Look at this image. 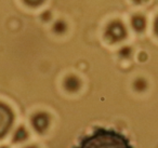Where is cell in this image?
Listing matches in <instances>:
<instances>
[{
	"instance_id": "1",
	"label": "cell",
	"mask_w": 158,
	"mask_h": 148,
	"mask_svg": "<svg viewBox=\"0 0 158 148\" xmlns=\"http://www.w3.org/2000/svg\"><path fill=\"white\" fill-rule=\"evenodd\" d=\"M75 148H133L130 141L114 129L97 128L94 132L87 135Z\"/></svg>"
},
{
	"instance_id": "7",
	"label": "cell",
	"mask_w": 158,
	"mask_h": 148,
	"mask_svg": "<svg viewBox=\"0 0 158 148\" xmlns=\"http://www.w3.org/2000/svg\"><path fill=\"white\" fill-rule=\"evenodd\" d=\"M42 1H44V0H24V2H26L27 5L31 6V7H36V6L40 5Z\"/></svg>"
},
{
	"instance_id": "2",
	"label": "cell",
	"mask_w": 158,
	"mask_h": 148,
	"mask_svg": "<svg viewBox=\"0 0 158 148\" xmlns=\"http://www.w3.org/2000/svg\"><path fill=\"white\" fill-rule=\"evenodd\" d=\"M106 38L110 40L112 42H118L123 40L127 35V31H126L125 25L120 21H115L112 22L106 28Z\"/></svg>"
},
{
	"instance_id": "8",
	"label": "cell",
	"mask_w": 158,
	"mask_h": 148,
	"mask_svg": "<svg viewBox=\"0 0 158 148\" xmlns=\"http://www.w3.org/2000/svg\"><path fill=\"white\" fill-rule=\"evenodd\" d=\"M154 31H155V35L158 37V16L156 18L155 23H154Z\"/></svg>"
},
{
	"instance_id": "9",
	"label": "cell",
	"mask_w": 158,
	"mask_h": 148,
	"mask_svg": "<svg viewBox=\"0 0 158 148\" xmlns=\"http://www.w3.org/2000/svg\"><path fill=\"white\" fill-rule=\"evenodd\" d=\"M134 3H136V5H141V3H143V2H145L146 0H132Z\"/></svg>"
},
{
	"instance_id": "5",
	"label": "cell",
	"mask_w": 158,
	"mask_h": 148,
	"mask_svg": "<svg viewBox=\"0 0 158 148\" xmlns=\"http://www.w3.org/2000/svg\"><path fill=\"white\" fill-rule=\"evenodd\" d=\"M133 87L138 92H143V91H145V90L147 89V82L144 80V79L139 78V79H136V80H135Z\"/></svg>"
},
{
	"instance_id": "6",
	"label": "cell",
	"mask_w": 158,
	"mask_h": 148,
	"mask_svg": "<svg viewBox=\"0 0 158 148\" xmlns=\"http://www.w3.org/2000/svg\"><path fill=\"white\" fill-rule=\"evenodd\" d=\"M54 29L59 31V33H63V31L66 29V25L62 22H57L56 24L54 25Z\"/></svg>"
},
{
	"instance_id": "3",
	"label": "cell",
	"mask_w": 158,
	"mask_h": 148,
	"mask_svg": "<svg viewBox=\"0 0 158 148\" xmlns=\"http://www.w3.org/2000/svg\"><path fill=\"white\" fill-rule=\"evenodd\" d=\"M13 121V115L10 108L5 104L0 103V137L5 136L11 128Z\"/></svg>"
},
{
	"instance_id": "4",
	"label": "cell",
	"mask_w": 158,
	"mask_h": 148,
	"mask_svg": "<svg viewBox=\"0 0 158 148\" xmlns=\"http://www.w3.org/2000/svg\"><path fill=\"white\" fill-rule=\"evenodd\" d=\"M131 26L138 33H142L146 28V18L141 14H135L131 18Z\"/></svg>"
}]
</instances>
